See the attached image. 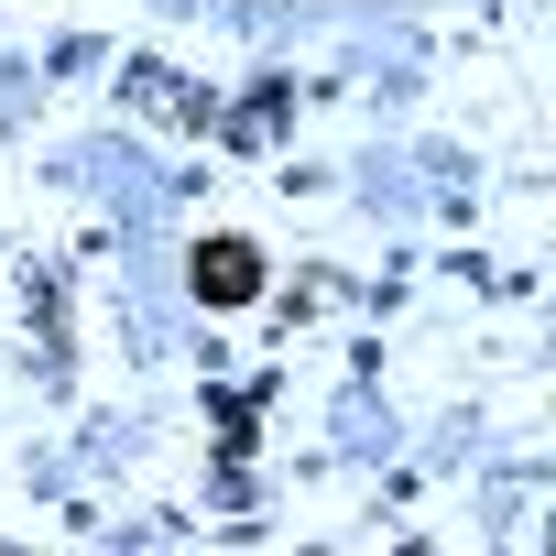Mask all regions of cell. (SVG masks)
<instances>
[{"label":"cell","mask_w":556,"mask_h":556,"mask_svg":"<svg viewBox=\"0 0 556 556\" xmlns=\"http://www.w3.org/2000/svg\"><path fill=\"white\" fill-rule=\"evenodd\" d=\"M66 164H77V175H99V186H110V197H142V207H153V197H164V175H153V164H142V153H121V142H88V153H66Z\"/></svg>","instance_id":"obj_1"},{"label":"cell","mask_w":556,"mask_h":556,"mask_svg":"<svg viewBox=\"0 0 556 556\" xmlns=\"http://www.w3.org/2000/svg\"><path fill=\"white\" fill-rule=\"evenodd\" d=\"M361 197H371V218H415V164L404 153H371L361 164Z\"/></svg>","instance_id":"obj_2"},{"label":"cell","mask_w":556,"mask_h":556,"mask_svg":"<svg viewBox=\"0 0 556 556\" xmlns=\"http://www.w3.org/2000/svg\"><path fill=\"white\" fill-rule=\"evenodd\" d=\"M339 437H350V447H361V458H371V447H393V415H371V404H361V393H350V404H339Z\"/></svg>","instance_id":"obj_3"}]
</instances>
